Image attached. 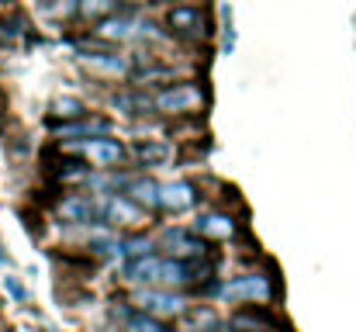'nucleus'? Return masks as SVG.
Here are the masks:
<instances>
[{
  "label": "nucleus",
  "mask_w": 356,
  "mask_h": 332,
  "mask_svg": "<svg viewBox=\"0 0 356 332\" xmlns=\"http://www.w3.org/2000/svg\"><path fill=\"white\" fill-rule=\"evenodd\" d=\"M215 298H218L222 305H232V308H245V305H277V301H280V280H277V274L266 270V267L238 270L236 277L218 280Z\"/></svg>",
  "instance_id": "nucleus-1"
},
{
  "label": "nucleus",
  "mask_w": 356,
  "mask_h": 332,
  "mask_svg": "<svg viewBox=\"0 0 356 332\" xmlns=\"http://www.w3.org/2000/svg\"><path fill=\"white\" fill-rule=\"evenodd\" d=\"M163 28H166V35L173 42H180L187 49H201V45L215 42V35H218L208 7L197 3V0H177V3H170L163 10Z\"/></svg>",
  "instance_id": "nucleus-2"
},
{
  "label": "nucleus",
  "mask_w": 356,
  "mask_h": 332,
  "mask_svg": "<svg viewBox=\"0 0 356 332\" xmlns=\"http://www.w3.org/2000/svg\"><path fill=\"white\" fill-rule=\"evenodd\" d=\"M211 104V94L204 87V80H173V84H163L152 90V114L156 118H194V114H204Z\"/></svg>",
  "instance_id": "nucleus-3"
},
{
  "label": "nucleus",
  "mask_w": 356,
  "mask_h": 332,
  "mask_svg": "<svg viewBox=\"0 0 356 332\" xmlns=\"http://www.w3.org/2000/svg\"><path fill=\"white\" fill-rule=\"evenodd\" d=\"M63 152L83 159L90 170H124L128 166V142L118 135H97V139H80V142H56Z\"/></svg>",
  "instance_id": "nucleus-4"
},
{
  "label": "nucleus",
  "mask_w": 356,
  "mask_h": 332,
  "mask_svg": "<svg viewBox=\"0 0 356 332\" xmlns=\"http://www.w3.org/2000/svg\"><path fill=\"white\" fill-rule=\"evenodd\" d=\"M180 77H187V66L170 59V56H159L156 49H138V52L128 56V80L138 84V87L156 90V87L173 84Z\"/></svg>",
  "instance_id": "nucleus-5"
},
{
  "label": "nucleus",
  "mask_w": 356,
  "mask_h": 332,
  "mask_svg": "<svg viewBox=\"0 0 356 332\" xmlns=\"http://www.w3.org/2000/svg\"><path fill=\"white\" fill-rule=\"evenodd\" d=\"M128 301L163 322H177L191 312V294L170 287H128Z\"/></svg>",
  "instance_id": "nucleus-6"
},
{
  "label": "nucleus",
  "mask_w": 356,
  "mask_h": 332,
  "mask_svg": "<svg viewBox=\"0 0 356 332\" xmlns=\"http://www.w3.org/2000/svg\"><path fill=\"white\" fill-rule=\"evenodd\" d=\"M156 235V249L163 256H173V260H204V256H215L211 242L201 239L191 225H163Z\"/></svg>",
  "instance_id": "nucleus-7"
},
{
  "label": "nucleus",
  "mask_w": 356,
  "mask_h": 332,
  "mask_svg": "<svg viewBox=\"0 0 356 332\" xmlns=\"http://www.w3.org/2000/svg\"><path fill=\"white\" fill-rule=\"evenodd\" d=\"M97 198V225H108V228H128V232H138L145 221L152 219L149 212H142L128 194L121 191H104V194H94Z\"/></svg>",
  "instance_id": "nucleus-8"
},
{
  "label": "nucleus",
  "mask_w": 356,
  "mask_h": 332,
  "mask_svg": "<svg viewBox=\"0 0 356 332\" xmlns=\"http://www.w3.org/2000/svg\"><path fill=\"white\" fill-rule=\"evenodd\" d=\"M104 104L108 111H115L128 121H152V90L149 87H138L131 80H118V87L104 90Z\"/></svg>",
  "instance_id": "nucleus-9"
},
{
  "label": "nucleus",
  "mask_w": 356,
  "mask_h": 332,
  "mask_svg": "<svg viewBox=\"0 0 356 332\" xmlns=\"http://www.w3.org/2000/svg\"><path fill=\"white\" fill-rule=\"evenodd\" d=\"M177 156V145L170 139L156 135H142L128 142V170H142V173H156L163 166H170Z\"/></svg>",
  "instance_id": "nucleus-10"
},
{
  "label": "nucleus",
  "mask_w": 356,
  "mask_h": 332,
  "mask_svg": "<svg viewBox=\"0 0 356 332\" xmlns=\"http://www.w3.org/2000/svg\"><path fill=\"white\" fill-rule=\"evenodd\" d=\"M138 7L131 3H121L118 10H111V14H104V17H97L94 21V28H90V35H97L101 42H108V45H135V38H138Z\"/></svg>",
  "instance_id": "nucleus-11"
},
{
  "label": "nucleus",
  "mask_w": 356,
  "mask_h": 332,
  "mask_svg": "<svg viewBox=\"0 0 356 332\" xmlns=\"http://www.w3.org/2000/svg\"><path fill=\"white\" fill-rule=\"evenodd\" d=\"M49 135L56 142H80V139H97V135H111L115 132V121L104 114V111H87L80 118H70V121H45Z\"/></svg>",
  "instance_id": "nucleus-12"
},
{
  "label": "nucleus",
  "mask_w": 356,
  "mask_h": 332,
  "mask_svg": "<svg viewBox=\"0 0 356 332\" xmlns=\"http://www.w3.org/2000/svg\"><path fill=\"white\" fill-rule=\"evenodd\" d=\"M52 215L63 225H73V228H94L97 225V198L83 187H70L52 205Z\"/></svg>",
  "instance_id": "nucleus-13"
},
{
  "label": "nucleus",
  "mask_w": 356,
  "mask_h": 332,
  "mask_svg": "<svg viewBox=\"0 0 356 332\" xmlns=\"http://www.w3.org/2000/svg\"><path fill=\"white\" fill-rule=\"evenodd\" d=\"M201 201L197 180L177 177V180H159V215H184L194 212Z\"/></svg>",
  "instance_id": "nucleus-14"
},
{
  "label": "nucleus",
  "mask_w": 356,
  "mask_h": 332,
  "mask_svg": "<svg viewBox=\"0 0 356 332\" xmlns=\"http://www.w3.org/2000/svg\"><path fill=\"white\" fill-rule=\"evenodd\" d=\"M121 194H128L142 212L159 215V177H156V173L128 170V173H124V184H121Z\"/></svg>",
  "instance_id": "nucleus-15"
},
{
  "label": "nucleus",
  "mask_w": 356,
  "mask_h": 332,
  "mask_svg": "<svg viewBox=\"0 0 356 332\" xmlns=\"http://www.w3.org/2000/svg\"><path fill=\"white\" fill-rule=\"evenodd\" d=\"M191 228H194L201 239H208L211 246L229 242V239H236L238 235L236 215H232V212H222V208H208V212H201L197 219L191 221Z\"/></svg>",
  "instance_id": "nucleus-16"
},
{
  "label": "nucleus",
  "mask_w": 356,
  "mask_h": 332,
  "mask_svg": "<svg viewBox=\"0 0 356 332\" xmlns=\"http://www.w3.org/2000/svg\"><path fill=\"white\" fill-rule=\"evenodd\" d=\"M111 315H115V322H118L121 332H173L170 329V322H163V319H156V315H149V312L135 308L131 301L115 305V308H111Z\"/></svg>",
  "instance_id": "nucleus-17"
},
{
  "label": "nucleus",
  "mask_w": 356,
  "mask_h": 332,
  "mask_svg": "<svg viewBox=\"0 0 356 332\" xmlns=\"http://www.w3.org/2000/svg\"><path fill=\"white\" fill-rule=\"evenodd\" d=\"M87 104L80 101V97H56L52 104H49V118L45 121H70V118H80V114H87Z\"/></svg>",
  "instance_id": "nucleus-18"
},
{
  "label": "nucleus",
  "mask_w": 356,
  "mask_h": 332,
  "mask_svg": "<svg viewBox=\"0 0 356 332\" xmlns=\"http://www.w3.org/2000/svg\"><path fill=\"white\" fill-rule=\"evenodd\" d=\"M218 17H222V24H218L222 52L229 56V52L236 49V10H232V3H222V7H218Z\"/></svg>",
  "instance_id": "nucleus-19"
},
{
  "label": "nucleus",
  "mask_w": 356,
  "mask_h": 332,
  "mask_svg": "<svg viewBox=\"0 0 356 332\" xmlns=\"http://www.w3.org/2000/svg\"><path fill=\"white\" fill-rule=\"evenodd\" d=\"M208 332H256V329H242V326H236V322H229V319H215L211 322V329Z\"/></svg>",
  "instance_id": "nucleus-20"
},
{
  "label": "nucleus",
  "mask_w": 356,
  "mask_h": 332,
  "mask_svg": "<svg viewBox=\"0 0 356 332\" xmlns=\"http://www.w3.org/2000/svg\"><path fill=\"white\" fill-rule=\"evenodd\" d=\"M7 291H10V294H14L17 301H28V291H24V287L17 284V277H7Z\"/></svg>",
  "instance_id": "nucleus-21"
},
{
  "label": "nucleus",
  "mask_w": 356,
  "mask_h": 332,
  "mask_svg": "<svg viewBox=\"0 0 356 332\" xmlns=\"http://www.w3.org/2000/svg\"><path fill=\"white\" fill-rule=\"evenodd\" d=\"M145 3H156V7H170V3H177V0H145Z\"/></svg>",
  "instance_id": "nucleus-22"
},
{
  "label": "nucleus",
  "mask_w": 356,
  "mask_h": 332,
  "mask_svg": "<svg viewBox=\"0 0 356 332\" xmlns=\"http://www.w3.org/2000/svg\"><path fill=\"white\" fill-rule=\"evenodd\" d=\"M0 332H7V329H0Z\"/></svg>",
  "instance_id": "nucleus-23"
}]
</instances>
